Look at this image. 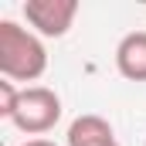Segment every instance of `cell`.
Segmentation results:
<instances>
[{"label":"cell","mask_w":146,"mask_h":146,"mask_svg":"<svg viewBox=\"0 0 146 146\" xmlns=\"http://www.w3.org/2000/svg\"><path fill=\"white\" fill-rule=\"evenodd\" d=\"M17 102H21V88L14 85V82H0V115L3 119H10L14 115V109H17Z\"/></svg>","instance_id":"8992f818"},{"label":"cell","mask_w":146,"mask_h":146,"mask_svg":"<svg viewBox=\"0 0 146 146\" xmlns=\"http://www.w3.org/2000/svg\"><path fill=\"white\" fill-rule=\"evenodd\" d=\"M21 10L37 37H65L75 24L78 0H27Z\"/></svg>","instance_id":"3957f363"},{"label":"cell","mask_w":146,"mask_h":146,"mask_svg":"<svg viewBox=\"0 0 146 146\" xmlns=\"http://www.w3.org/2000/svg\"><path fill=\"white\" fill-rule=\"evenodd\" d=\"M61 119V99L54 88L48 85H31V88H21V102L10 115V122L27 133V136H41L48 129H54Z\"/></svg>","instance_id":"7a4b0ae2"},{"label":"cell","mask_w":146,"mask_h":146,"mask_svg":"<svg viewBox=\"0 0 146 146\" xmlns=\"http://www.w3.org/2000/svg\"><path fill=\"white\" fill-rule=\"evenodd\" d=\"M21 146H58V143H51V139H27V143H21Z\"/></svg>","instance_id":"52a82bcc"},{"label":"cell","mask_w":146,"mask_h":146,"mask_svg":"<svg viewBox=\"0 0 146 146\" xmlns=\"http://www.w3.org/2000/svg\"><path fill=\"white\" fill-rule=\"evenodd\" d=\"M115 68L129 82H146V31H133L115 48Z\"/></svg>","instance_id":"277c9868"},{"label":"cell","mask_w":146,"mask_h":146,"mask_svg":"<svg viewBox=\"0 0 146 146\" xmlns=\"http://www.w3.org/2000/svg\"><path fill=\"white\" fill-rule=\"evenodd\" d=\"M112 146H119V143H112Z\"/></svg>","instance_id":"ba28073f"},{"label":"cell","mask_w":146,"mask_h":146,"mask_svg":"<svg viewBox=\"0 0 146 146\" xmlns=\"http://www.w3.org/2000/svg\"><path fill=\"white\" fill-rule=\"evenodd\" d=\"M48 72L44 41L17 21H0V75L7 82H37Z\"/></svg>","instance_id":"6da1fadb"},{"label":"cell","mask_w":146,"mask_h":146,"mask_svg":"<svg viewBox=\"0 0 146 146\" xmlns=\"http://www.w3.org/2000/svg\"><path fill=\"white\" fill-rule=\"evenodd\" d=\"M115 143V133H112L109 119L102 115H78L72 126H68V146H112Z\"/></svg>","instance_id":"5b68a950"}]
</instances>
